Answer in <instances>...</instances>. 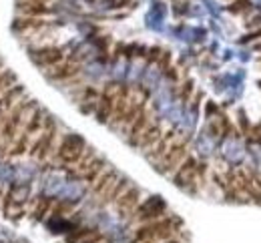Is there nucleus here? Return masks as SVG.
<instances>
[{
	"label": "nucleus",
	"instance_id": "13",
	"mask_svg": "<svg viewBox=\"0 0 261 243\" xmlns=\"http://www.w3.org/2000/svg\"><path fill=\"white\" fill-rule=\"evenodd\" d=\"M153 119H155V113H153V109L147 104V109L133 121V125L127 129V143H129L130 147H137V145H139V139H141L143 131L153 123Z\"/></svg>",
	"mask_w": 261,
	"mask_h": 243
},
{
	"label": "nucleus",
	"instance_id": "17",
	"mask_svg": "<svg viewBox=\"0 0 261 243\" xmlns=\"http://www.w3.org/2000/svg\"><path fill=\"white\" fill-rule=\"evenodd\" d=\"M119 177H121V175H119V171H117L115 167H107V169L100 173V177H98L97 181L91 185V193H93V197L102 199V197L111 191V187L117 183Z\"/></svg>",
	"mask_w": 261,
	"mask_h": 243
},
{
	"label": "nucleus",
	"instance_id": "33",
	"mask_svg": "<svg viewBox=\"0 0 261 243\" xmlns=\"http://www.w3.org/2000/svg\"><path fill=\"white\" fill-rule=\"evenodd\" d=\"M249 131H251V125H249V121H247V117H245V113L243 111H239V135H249Z\"/></svg>",
	"mask_w": 261,
	"mask_h": 243
},
{
	"label": "nucleus",
	"instance_id": "12",
	"mask_svg": "<svg viewBox=\"0 0 261 243\" xmlns=\"http://www.w3.org/2000/svg\"><path fill=\"white\" fill-rule=\"evenodd\" d=\"M130 93H133L130 85L121 83V91H119V97H117V101H115V109H113V115H111V121H109V127L115 129V131H119L121 125H123V117H125L127 106H129Z\"/></svg>",
	"mask_w": 261,
	"mask_h": 243
},
{
	"label": "nucleus",
	"instance_id": "29",
	"mask_svg": "<svg viewBox=\"0 0 261 243\" xmlns=\"http://www.w3.org/2000/svg\"><path fill=\"white\" fill-rule=\"evenodd\" d=\"M72 209H74V203H70V201H57L55 205H53V215L55 217H61V215H66V213H72Z\"/></svg>",
	"mask_w": 261,
	"mask_h": 243
},
{
	"label": "nucleus",
	"instance_id": "23",
	"mask_svg": "<svg viewBox=\"0 0 261 243\" xmlns=\"http://www.w3.org/2000/svg\"><path fill=\"white\" fill-rule=\"evenodd\" d=\"M53 205H55V199H53V197H46V195L36 197V201H34V209H33L34 221H42V219L53 211Z\"/></svg>",
	"mask_w": 261,
	"mask_h": 243
},
{
	"label": "nucleus",
	"instance_id": "32",
	"mask_svg": "<svg viewBox=\"0 0 261 243\" xmlns=\"http://www.w3.org/2000/svg\"><path fill=\"white\" fill-rule=\"evenodd\" d=\"M91 233H95V229H91V227H83L81 231H72V233L68 235V243L83 241V239H85V237H89Z\"/></svg>",
	"mask_w": 261,
	"mask_h": 243
},
{
	"label": "nucleus",
	"instance_id": "11",
	"mask_svg": "<svg viewBox=\"0 0 261 243\" xmlns=\"http://www.w3.org/2000/svg\"><path fill=\"white\" fill-rule=\"evenodd\" d=\"M139 203H141V189L135 187V185H130L129 189H127V191H125L113 205H115V209H117L119 217L129 219V217H133V213L137 211Z\"/></svg>",
	"mask_w": 261,
	"mask_h": 243
},
{
	"label": "nucleus",
	"instance_id": "5",
	"mask_svg": "<svg viewBox=\"0 0 261 243\" xmlns=\"http://www.w3.org/2000/svg\"><path fill=\"white\" fill-rule=\"evenodd\" d=\"M87 149V141L83 139L81 135L76 133H66L63 135V139L59 141L57 145V151H55V159L61 163V167H72L74 163H79V159L83 157Z\"/></svg>",
	"mask_w": 261,
	"mask_h": 243
},
{
	"label": "nucleus",
	"instance_id": "25",
	"mask_svg": "<svg viewBox=\"0 0 261 243\" xmlns=\"http://www.w3.org/2000/svg\"><path fill=\"white\" fill-rule=\"evenodd\" d=\"M107 167H109V165H107V161H105L102 157H98V155H97V157H95V161L91 163V167L87 169V173L83 175L81 179H83V181H85V183H87V185L91 187V185H93V183L97 181L98 177H100V173H102V171H105Z\"/></svg>",
	"mask_w": 261,
	"mask_h": 243
},
{
	"label": "nucleus",
	"instance_id": "6",
	"mask_svg": "<svg viewBox=\"0 0 261 243\" xmlns=\"http://www.w3.org/2000/svg\"><path fill=\"white\" fill-rule=\"evenodd\" d=\"M197 159L195 155H187L185 157V161L177 167V171L171 175L173 177V183L179 187V189H183V191H187V193H193L197 195L199 191H201V187H199V183H197V175H195V167H197Z\"/></svg>",
	"mask_w": 261,
	"mask_h": 243
},
{
	"label": "nucleus",
	"instance_id": "28",
	"mask_svg": "<svg viewBox=\"0 0 261 243\" xmlns=\"http://www.w3.org/2000/svg\"><path fill=\"white\" fill-rule=\"evenodd\" d=\"M193 93H195V83H193L191 78H187V80L183 83L181 91H179V99H181L183 103H189L191 97H193Z\"/></svg>",
	"mask_w": 261,
	"mask_h": 243
},
{
	"label": "nucleus",
	"instance_id": "9",
	"mask_svg": "<svg viewBox=\"0 0 261 243\" xmlns=\"http://www.w3.org/2000/svg\"><path fill=\"white\" fill-rule=\"evenodd\" d=\"M167 215V203L161 197H151L145 203H139L137 211L133 213V219L139 223H149L155 219H161Z\"/></svg>",
	"mask_w": 261,
	"mask_h": 243
},
{
	"label": "nucleus",
	"instance_id": "35",
	"mask_svg": "<svg viewBox=\"0 0 261 243\" xmlns=\"http://www.w3.org/2000/svg\"><path fill=\"white\" fill-rule=\"evenodd\" d=\"M253 40H261V29H255V31L247 33L239 42H241V44H249V42H253Z\"/></svg>",
	"mask_w": 261,
	"mask_h": 243
},
{
	"label": "nucleus",
	"instance_id": "26",
	"mask_svg": "<svg viewBox=\"0 0 261 243\" xmlns=\"http://www.w3.org/2000/svg\"><path fill=\"white\" fill-rule=\"evenodd\" d=\"M14 85H18V76H16L12 70L4 69L0 72V97H2L8 89H12Z\"/></svg>",
	"mask_w": 261,
	"mask_h": 243
},
{
	"label": "nucleus",
	"instance_id": "27",
	"mask_svg": "<svg viewBox=\"0 0 261 243\" xmlns=\"http://www.w3.org/2000/svg\"><path fill=\"white\" fill-rule=\"evenodd\" d=\"M217 129H219V137L221 139H227L231 133H235V127L229 121L227 115H217Z\"/></svg>",
	"mask_w": 261,
	"mask_h": 243
},
{
	"label": "nucleus",
	"instance_id": "18",
	"mask_svg": "<svg viewBox=\"0 0 261 243\" xmlns=\"http://www.w3.org/2000/svg\"><path fill=\"white\" fill-rule=\"evenodd\" d=\"M24 95H27V89H24L22 85H14L12 89H8V91L0 97V129H2V125H4V121H6V115L10 113V109L18 103Z\"/></svg>",
	"mask_w": 261,
	"mask_h": 243
},
{
	"label": "nucleus",
	"instance_id": "7",
	"mask_svg": "<svg viewBox=\"0 0 261 243\" xmlns=\"http://www.w3.org/2000/svg\"><path fill=\"white\" fill-rule=\"evenodd\" d=\"M121 91V83H107L100 91V97L97 101V109H95V117L100 125H109L113 109H115V101L119 97Z\"/></svg>",
	"mask_w": 261,
	"mask_h": 243
},
{
	"label": "nucleus",
	"instance_id": "36",
	"mask_svg": "<svg viewBox=\"0 0 261 243\" xmlns=\"http://www.w3.org/2000/svg\"><path fill=\"white\" fill-rule=\"evenodd\" d=\"M205 115H207V119L217 117L219 115V106L213 103V101H207V104H205Z\"/></svg>",
	"mask_w": 261,
	"mask_h": 243
},
{
	"label": "nucleus",
	"instance_id": "15",
	"mask_svg": "<svg viewBox=\"0 0 261 243\" xmlns=\"http://www.w3.org/2000/svg\"><path fill=\"white\" fill-rule=\"evenodd\" d=\"M179 135V131L175 129V127H171V129H167L163 131V135H161V139L157 141V145L153 147V149H149L147 153H145V157H147V161L149 163H153V165H157L161 159H163V155L169 151V147H171V143L175 141V137Z\"/></svg>",
	"mask_w": 261,
	"mask_h": 243
},
{
	"label": "nucleus",
	"instance_id": "30",
	"mask_svg": "<svg viewBox=\"0 0 261 243\" xmlns=\"http://www.w3.org/2000/svg\"><path fill=\"white\" fill-rule=\"evenodd\" d=\"M249 4H251V0H231L227 10L231 14H241V12H245L249 8Z\"/></svg>",
	"mask_w": 261,
	"mask_h": 243
},
{
	"label": "nucleus",
	"instance_id": "38",
	"mask_svg": "<svg viewBox=\"0 0 261 243\" xmlns=\"http://www.w3.org/2000/svg\"><path fill=\"white\" fill-rule=\"evenodd\" d=\"M102 241V235L98 233V231H95V233H91L89 237H85L83 241H79V243H100Z\"/></svg>",
	"mask_w": 261,
	"mask_h": 243
},
{
	"label": "nucleus",
	"instance_id": "4",
	"mask_svg": "<svg viewBox=\"0 0 261 243\" xmlns=\"http://www.w3.org/2000/svg\"><path fill=\"white\" fill-rule=\"evenodd\" d=\"M29 201H31V187L24 185V183L12 185L10 191L4 195V201H2L4 217L12 219V221H18L20 217L27 215V203Z\"/></svg>",
	"mask_w": 261,
	"mask_h": 243
},
{
	"label": "nucleus",
	"instance_id": "40",
	"mask_svg": "<svg viewBox=\"0 0 261 243\" xmlns=\"http://www.w3.org/2000/svg\"><path fill=\"white\" fill-rule=\"evenodd\" d=\"M2 201H4V193L0 191V209H2Z\"/></svg>",
	"mask_w": 261,
	"mask_h": 243
},
{
	"label": "nucleus",
	"instance_id": "20",
	"mask_svg": "<svg viewBox=\"0 0 261 243\" xmlns=\"http://www.w3.org/2000/svg\"><path fill=\"white\" fill-rule=\"evenodd\" d=\"M46 119H48V111H46V109H42V106H38V109L33 113V117L29 119V123H27V127H24V131H22V133H24L31 141H34L38 135H40V131L44 129Z\"/></svg>",
	"mask_w": 261,
	"mask_h": 243
},
{
	"label": "nucleus",
	"instance_id": "10",
	"mask_svg": "<svg viewBox=\"0 0 261 243\" xmlns=\"http://www.w3.org/2000/svg\"><path fill=\"white\" fill-rule=\"evenodd\" d=\"M81 63H76V61H72V59H68V61H63V63H59V65H55V67H48V69H42L44 72V76L46 78H50V80H59V83H68V80H72L74 76H79L81 74Z\"/></svg>",
	"mask_w": 261,
	"mask_h": 243
},
{
	"label": "nucleus",
	"instance_id": "3",
	"mask_svg": "<svg viewBox=\"0 0 261 243\" xmlns=\"http://www.w3.org/2000/svg\"><path fill=\"white\" fill-rule=\"evenodd\" d=\"M189 141H191V135H185L179 131V135L175 137V141L171 143L169 151L163 155V159L155 165V169L161 175H173L177 171V167L185 161V157L189 155Z\"/></svg>",
	"mask_w": 261,
	"mask_h": 243
},
{
	"label": "nucleus",
	"instance_id": "31",
	"mask_svg": "<svg viewBox=\"0 0 261 243\" xmlns=\"http://www.w3.org/2000/svg\"><path fill=\"white\" fill-rule=\"evenodd\" d=\"M161 52H163L161 46H151V48H147V52H145V63H147V65H157Z\"/></svg>",
	"mask_w": 261,
	"mask_h": 243
},
{
	"label": "nucleus",
	"instance_id": "42",
	"mask_svg": "<svg viewBox=\"0 0 261 243\" xmlns=\"http://www.w3.org/2000/svg\"><path fill=\"white\" fill-rule=\"evenodd\" d=\"M42 2H48V0H42Z\"/></svg>",
	"mask_w": 261,
	"mask_h": 243
},
{
	"label": "nucleus",
	"instance_id": "16",
	"mask_svg": "<svg viewBox=\"0 0 261 243\" xmlns=\"http://www.w3.org/2000/svg\"><path fill=\"white\" fill-rule=\"evenodd\" d=\"M16 10H18V14L29 16V18H44L53 12L48 2H42V0H18Z\"/></svg>",
	"mask_w": 261,
	"mask_h": 243
},
{
	"label": "nucleus",
	"instance_id": "22",
	"mask_svg": "<svg viewBox=\"0 0 261 243\" xmlns=\"http://www.w3.org/2000/svg\"><path fill=\"white\" fill-rule=\"evenodd\" d=\"M129 187H130L129 179H127V177H119V179H117V183L111 187V191L100 199V203H102V205H111V203H115V201H117V199H119V197H121Z\"/></svg>",
	"mask_w": 261,
	"mask_h": 243
},
{
	"label": "nucleus",
	"instance_id": "1",
	"mask_svg": "<svg viewBox=\"0 0 261 243\" xmlns=\"http://www.w3.org/2000/svg\"><path fill=\"white\" fill-rule=\"evenodd\" d=\"M36 109H38V103L34 99H27V95L10 109V113L6 115V121H4V125L0 129V139L6 141L8 147H10L12 141L24 131L29 119L33 117V113Z\"/></svg>",
	"mask_w": 261,
	"mask_h": 243
},
{
	"label": "nucleus",
	"instance_id": "37",
	"mask_svg": "<svg viewBox=\"0 0 261 243\" xmlns=\"http://www.w3.org/2000/svg\"><path fill=\"white\" fill-rule=\"evenodd\" d=\"M165 76H167L169 80L177 83V80H179V70H177V67H169V69L165 70Z\"/></svg>",
	"mask_w": 261,
	"mask_h": 243
},
{
	"label": "nucleus",
	"instance_id": "8",
	"mask_svg": "<svg viewBox=\"0 0 261 243\" xmlns=\"http://www.w3.org/2000/svg\"><path fill=\"white\" fill-rule=\"evenodd\" d=\"M29 55H31L34 65L40 67V69H48V67H55V65L65 61V48L63 46H55V44L31 48Z\"/></svg>",
	"mask_w": 261,
	"mask_h": 243
},
{
	"label": "nucleus",
	"instance_id": "41",
	"mask_svg": "<svg viewBox=\"0 0 261 243\" xmlns=\"http://www.w3.org/2000/svg\"><path fill=\"white\" fill-rule=\"evenodd\" d=\"M6 69V67H4V61H2V59H0V72H2V70Z\"/></svg>",
	"mask_w": 261,
	"mask_h": 243
},
{
	"label": "nucleus",
	"instance_id": "34",
	"mask_svg": "<svg viewBox=\"0 0 261 243\" xmlns=\"http://www.w3.org/2000/svg\"><path fill=\"white\" fill-rule=\"evenodd\" d=\"M171 59H173L171 50H163V52H161V57H159V61H157V67L165 72V70L171 67Z\"/></svg>",
	"mask_w": 261,
	"mask_h": 243
},
{
	"label": "nucleus",
	"instance_id": "39",
	"mask_svg": "<svg viewBox=\"0 0 261 243\" xmlns=\"http://www.w3.org/2000/svg\"><path fill=\"white\" fill-rule=\"evenodd\" d=\"M159 243H181L179 237H171V239H165V241H159Z\"/></svg>",
	"mask_w": 261,
	"mask_h": 243
},
{
	"label": "nucleus",
	"instance_id": "21",
	"mask_svg": "<svg viewBox=\"0 0 261 243\" xmlns=\"http://www.w3.org/2000/svg\"><path fill=\"white\" fill-rule=\"evenodd\" d=\"M95 157H97V151L93 149V147H89L87 145V149H85V153H83V157L79 159V163H74L72 167H66V171L68 175H72V177H83V175L87 173V169L91 167V163L95 161Z\"/></svg>",
	"mask_w": 261,
	"mask_h": 243
},
{
	"label": "nucleus",
	"instance_id": "2",
	"mask_svg": "<svg viewBox=\"0 0 261 243\" xmlns=\"http://www.w3.org/2000/svg\"><path fill=\"white\" fill-rule=\"evenodd\" d=\"M57 137H59V125L57 121L48 115L46 123H44V129L40 131V135L33 141L31 149H29V157H34V159H40V161H46L55 155L57 151Z\"/></svg>",
	"mask_w": 261,
	"mask_h": 243
},
{
	"label": "nucleus",
	"instance_id": "19",
	"mask_svg": "<svg viewBox=\"0 0 261 243\" xmlns=\"http://www.w3.org/2000/svg\"><path fill=\"white\" fill-rule=\"evenodd\" d=\"M161 135H163V123H161V119H153V123L143 131L137 149H141L143 155H145L149 149H153L157 145V141L161 139Z\"/></svg>",
	"mask_w": 261,
	"mask_h": 243
},
{
	"label": "nucleus",
	"instance_id": "24",
	"mask_svg": "<svg viewBox=\"0 0 261 243\" xmlns=\"http://www.w3.org/2000/svg\"><path fill=\"white\" fill-rule=\"evenodd\" d=\"M31 145H33V141L29 139L24 133H20L16 139L10 143V147H8V157H22V155H29V149H31Z\"/></svg>",
	"mask_w": 261,
	"mask_h": 243
},
{
	"label": "nucleus",
	"instance_id": "14",
	"mask_svg": "<svg viewBox=\"0 0 261 243\" xmlns=\"http://www.w3.org/2000/svg\"><path fill=\"white\" fill-rule=\"evenodd\" d=\"M50 29V22L46 18H29V16H18L12 24V31L22 36H33L38 35L40 31Z\"/></svg>",
	"mask_w": 261,
	"mask_h": 243
}]
</instances>
